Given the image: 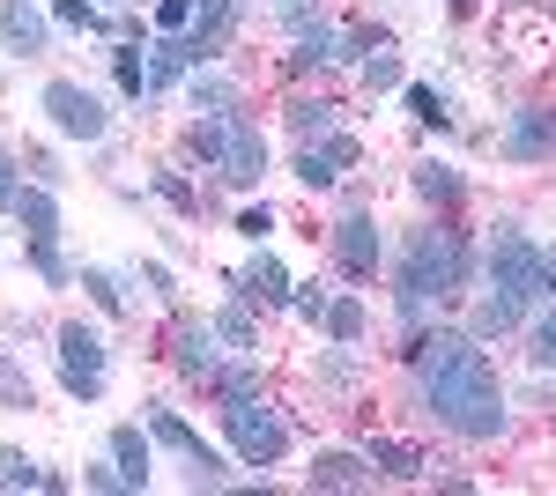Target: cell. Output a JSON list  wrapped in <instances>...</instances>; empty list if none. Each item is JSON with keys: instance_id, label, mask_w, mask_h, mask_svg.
<instances>
[{"instance_id": "1", "label": "cell", "mask_w": 556, "mask_h": 496, "mask_svg": "<svg viewBox=\"0 0 556 496\" xmlns=\"http://www.w3.org/2000/svg\"><path fill=\"white\" fill-rule=\"evenodd\" d=\"M408 371H416V400H424L430 422H445L453 437H468V445H490V437H505V385H497V364H490V348L475 341V333H416L408 341Z\"/></svg>"}, {"instance_id": "2", "label": "cell", "mask_w": 556, "mask_h": 496, "mask_svg": "<svg viewBox=\"0 0 556 496\" xmlns=\"http://www.w3.org/2000/svg\"><path fill=\"white\" fill-rule=\"evenodd\" d=\"M475 275L468 259V238L460 230H445V222H424V230H408V245L393 259V304H401V327L424 333V311L438 296H460Z\"/></svg>"}, {"instance_id": "3", "label": "cell", "mask_w": 556, "mask_h": 496, "mask_svg": "<svg viewBox=\"0 0 556 496\" xmlns=\"http://www.w3.org/2000/svg\"><path fill=\"white\" fill-rule=\"evenodd\" d=\"M482 275H490V296H505L519 319L549 296V252L534 245L519 222H497L490 245H482Z\"/></svg>"}, {"instance_id": "4", "label": "cell", "mask_w": 556, "mask_h": 496, "mask_svg": "<svg viewBox=\"0 0 556 496\" xmlns=\"http://www.w3.org/2000/svg\"><path fill=\"white\" fill-rule=\"evenodd\" d=\"M186 149H193L223 186H253L260 170H267V133H260L245 112H208V119H193Z\"/></svg>"}, {"instance_id": "5", "label": "cell", "mask_w": 556, "mask_h": 496, "mask_svg": "<svg viewBox=\"0 0 556 496\" xmlns=\"http://www.w3.org/2000/svg\"><path fill=\"white\" fill-rule=\"evenodd\" d=\"M223 437H230L238 467H275V459H282V445H290L282 415L267 408L260 393H245V400H223Z\"/></svg>"}, {"instance_id": "6", "label": "cell", "mask_w": 556, "mask_h": 496, "mask_svg": "<svg viewBox=\"0 0 556 496\" xmlns=\"http://www.w3.org/2000/svg\"><path fill=\"white\" fill-rule=\"evenodd\" d=\"M45 119H52V133H67V141H104V133H112L104 97L83 89V82H67V75L45 82Z\"/></svg>"}, {"instance_id": "7", "label": "cell", "mask_w": 556, "mask_h": 496, "mask_svg": "<svg viewBox=\"0 0 556 496\" xmlns=\"http://www.w3.org/2000/svg\"><path fill=\"white\" fill-rule=\"evenodd\" d=\"M149 437H156V445H172V453L186 459V467H193V489H223V482H230L223 453H215V445L201 437V430H193V422H186V415H172V408H149Z\"/></svg>"}, {"instance_id": "8", "label": "cell", "mask_w": 556, "mask_h": 496, "mask_svg": "<svg viewBox=\"0 0 556 496\" xmlns=\"http://www.w3.org/2000/svg\"><path fill=\"white\" fill-rule=\"evenodd\" d=\"M104 371H112L104 333L83 327V319H67V327H60V385H67L75 400H97V393H104Z\"/></svg>"}, {"instance_id": "9", "label": "cell", "mask_w": 556, "mask_h": 496, "mask_svg": "<svg viewBox=\"0 0 556 496\" xmlns=\"http://www.w3.org/2000/svg\"><path fill=\"white\" fill-rule=\"evenodd\" d=\"M379 259H386L379 222H371L364 207H349L342 222H334V267H342L349 282H371V275H379Z\"/></svg>"}, {"instance_id": "10", "label": "cell", "mask_w": 556, "mask_h": 496, "mask_svg": "<svg viewBox=\"0 0 556 496\" xmlns=\"http://www.w3.org/2000/svg\"><path fill=\"white\" fill-rule=\"evenodd\" d=\"M356 156H364V149H356V133H342V126H334V133H312V141H298V178L319 193V186H334Z\"/></svg>"}, {"instance_id": "11", "label": "cell", "mask_w": 556, "mask_h": 496, "mask_svg": "<svg viewBox=\"0 0 556 496\" xmlns=\"http://www.w3.org/2000/svg\"><path fill=\"white\" fill-rule=\"evenodd\" d=\"M497 149H505L513 164H549V156H556V112H549V104L513 112V126L497 133Z\"/></svg>"}, {"instance_id": "12", "label": "cell", "mask_w": 556, "mask_h": 496, "mask_svg": "<svg viewBox=\"0 0 556 496\" xmlns=\"http://www.w3.org/2000/svg\"><path fill=\"white\" fill-rule=\"evenodd\" d=\"M238 38V0H193V23H186V44H193V60L215 67L223 52Z\"/></svg>"}, {"instance_id": "13", "label": "cell", "mask_w": 556, "mask_h": 496, "mask_svg": "<svg viewBox=\"0 0 556 496\" xmlns=\"http://www.w3.org/2000/svg\"><path fill=\"white\" fill-rule=\"evenodd\" d=\"M215 341H223V333H215V319H178V327H172V364H178L186 378H201V385H208Z\"/></svg>"}, {"instance_id": "14", "label": "cell", "mask_w": 556, "mask_h": 496, "mask_svg": "<svg viewBox=\"0 0 556 496\" xmlns=\"http://www.w3.org/2000/svg\"><path fill=\"white\" fill-rule=\"evenodd\" d=\"M45 44H52V30H45L38 8H30V0H0V52L30 60V52H45Z\"/></svg>"}, {"instance_id": "15", "label": "cell", "mask_w": 556, "mask_h": 496, "mask_svg": "<svg viewBox=\"0 0 556 496\" xmlns=\"http://www.w3.org/2000/svg\"><path fill=\"white\" fill-rule=\"evenodd\" d=\"M386 474L371 467V453H319L312 459V489H379Z\"/></svg>"}, {"instance_id": "16", "label": "cell", "mask_w": 556, "mask_h": 496, "mask_svg": "<svg viewBox=\"0 0 556 496\" xmlns=\"http://www.w3.org/2000/svg\"><path fill=\"white\" fill-rule=\"evenodd\" d=\"M334 60H356V52H349V38L334 30V23H304L298 44H290V67H298V75H312V67H334Z\"/></svg>"}, {"instance_id": "17", "label": "cell", "mask_w": 556, "mask_h": 496, "mask_svg": "<svg viewBox=\"0 0 556 496\" xmlns=\"http://www.w3.org/2000/svg\"><path fill=\"white\" fill-rule=\"evenodd\" d=\"M193 67H201V60H193V44L178 38V30H164V38L149 44V97H164L172 82H186Z\"/></svg>"}, {"instance_id": "18", "label": "cell", "mask_w": 556, "mask_h": 496, "mask_svg": "<svg viewBox=\"0 0 556 496\" xmlns=\"http://www.w3.org/2000/svg\"><path fill=\"white\" fill-rule=\"evenodd\" d=\"M15 222H23L30 245H38V238H60V201H52V186H23V193H15Z\"/></svg>"}, {"instance_id": "19", "label": "cell", "mask_w": 556, "mask_h": 496, "mask_svg": "<svg viewBox=\"0 0 556 496\" xmlns=\"http://www.w3.org/2000/svg\"><path fill=\"white\" fill-rule=\"evenodd\" d=\"M238 290L253 296V304H290V296H298V282L282 275V259H275V252H260L253 267H245V282H238Z\"/></svg>"}, {"instance_id": "20", "label": "cell", "mask_w": 556, "mask_h": 496, "mask_svg": "<svg viewBox=\"0 0 556 496\" xmlns=\"http://www.w3.org/2000/svg\"><path fill=\"white\" fill-rule=\"evenodd\" d=\"M149 445H156V437H141L134 422H119V430H112V459H119L127 489H149Z\"/></svg>"}, {"instance_id": "21", "label": "cell", "mask_w": 556, "mask_h": 496, "mask_svg": "<svg viewBox=\"0 0 556 496\" xmlns=\"http://www.w3.org/2000/svg\"><path fill=\"white\" fill-rule=\"evenodd\" d=\"M371 467H379L386 482H424V453L401 445V437H371Z\"/></svg>"}, {"instance_id": "22", "label": "cell", "mask_w": 556, "mask_h": 496, "mask_svg": "<svg viewBox=\"0 0 556 496\" xmlns=\"http://www.w3.org/2000/svg\"><path fill=\"white\" fill-rule=\"evenodd\" d=\"M186 97H193V112L208 119V112H238V89L223 82V75H208V67H193L186 75Z\"/></svg>"}, {"instance_id": "23", "label": "cell", "mask_w": 556, "mask_h": 496, "mask_svg": "<svg viewBox=\"0 0 556 496\" xmlns=\"http://www.w3.org/2000/svg\"><path fill=\"white\" fill-rule=\"evenodd\" d=\"M416 193H424V201H438V207H460L468 178H460L453 164H416Z\"/></svg>"}, {"instance_id": "24", "label": "cell", "mask_w": 556, "mask_h": 496, "mask_svg": "<svg viewBox=\"0 0 556 496\" xmlns=\"http://www.w3.org/2000/svg\"><path fill=\"white\" fill-rule=\"evenodd\" d=\"M215 333H223L230 348H260V333H253V296H245V290H238L230 304H223V311H215Z\"/></svg>"}, {"instance_id": "25", "label": "cell", "mask_w": 556, "mask_h": 496, "mask_svg": "<svg viewBox=\"0 0 556 496\" xmlns=\"http://www.w3.org/2000/svg\"><path fill=\"white\" fill-rule=\"evenodd\" d=\"M364 89L379 97V89H408V75H401V52H393V38L371 44V60H364Z\"/></svg>"}, {"instance_id": "26", "label": "cell", "mask_w": 556, "mask_h": 496, "mask_svg": "<svg viewBox=\"0 0 556 496\" xmlns=\"http://www.w3.org/2000/svg\"><path fill=\"white\" fill-rule=\"evenodd\" d=\"M327 341H334V348H356V341H364V304H356V296H334V304H327Z\"/></svg>"}, {"instance_id": "27", "label": "cell", "mask_w": 556, "mask_h": 496, "mask_svg": "<svg viewBox=\"0 0 556 496\" xmlns=\"http://www.w3.org/2000/svg\"><path fill=\"white\" fill-rule=\"evenodd\" d=\"M290 126H298V141H312V133H334V104H327V97H298V104H290Z\"/></svg>"}, {"instance_id": "28", "label": "cell", "mask_w": 556, "mask_h": 496, "mask_svg": "<svg viewBox=\"0 0 556 496\" xmlns=\"http://www.w3.org/2000/svg\"><path fill=\"white\" fill-rule=\"evenodd\" d=\"M0 408H38V385L23 364H8V348H0Z\"/></svg>"}, {"instance_id": "29", "label": "cell", "mask_w": 556, "mask_h": 496, "mask_svg": "<svg viewBox=\"0 0 556 496\" xmlns=\"http://www.w3.org/2000/svg\"><path fill=\"white\" fill-rule=\"evenodd\" d=\"M519 327V311H513V304H505V296H482V304H475V341H490V333H513Z\"/></svg>"}, {"instance_id": "30", "label": "cell", "mask_w": 556, "mask_h": 496, "mask_svg": "<svg viewBox=\"0 0 556 496\" xmlns=\"http://www.w3.org/2000/svg\"><path fill=\"white\" fill-rule=\"evenodd\" d=\"M112 75H119V89H127V97H149V52L119 44V52H112Z\"/></svg>"}, {"instance_id": "31", "label": "cell", "mask_w": 556, "mask_h": 496, "mask_svg": "<svg viewBox=\"0 0 556 496\" xmlns=\"http://www.w3.org/2000/svg\"><path fill=\"white\" fill-rule=\"evenodd\" d=\"M0 489H45V467H38V459H23V453H8V445H0Z\"/></svg>"}, {"instance_id": "32", "label": "cell", "mask_w": 556, "mask_h": 496, "mask_svg": "<svg viewBox=\"0 0 556 496\" xmlns=\"http://www.w3.org/2000/svg\"><path fill=\"white\" fill-rule=\"evenodd\" d=\"M83 290L104 304V311H127V290H119V275L112 267H83Z\"/></svg>"}, {"instance_id": "33", "label": "cell", "mask_w": 556, "mask_h": 496, "mask_svg": "<svg viewBox=\"0 0 556 496\" xmlns=\"http://www.w3.org/2000/svg\"><path fill=\"white\" fill-rule=\"evenodd\" d=\"M527 356H534V371H556V311H542V319H534V333H527Z\"/></svg>"}, {"instance_id": "34", "label": "cell", "mask_w": 556, "mask_h": 496, "mask_svg": "<svg viewBox=\"0 0 556 496\" xmlns=\"http://www.w3.org/2000/svg\"><path fill=\"white\" fill-rule=\"evenodd\" d=\"M408 112H416L424 126H445V119H453V112H445V97H438L430 82H408Z\"/></svg>"}, {"instance_id": "35", "label": "cell", "mask_w": 556, "mask_h": 496, "mask_svg": "<svg viewBox=\"0 0 556 496\" xmlns=\"http://www.w3.org/2000/svg\"><path fill=\"white\" fill-rule=\"evenodd\" d=\"M327 304H334V296H327V282H298V296H290V311H298V319H312V327L327 319Z\"/></svg>"}, {"instance_id": "36", "label": "cell", "mask_w": 556, "mask_h": 496, "mask_svg": "<svg viewBox=\"0 0 556 496\" xmlns=\"http://www.w3.org/2000/svg\"><path fill=\"white\" fill-rule=\"evenodd\" d=\"M156 193H164V201H172L178 215H201V201H193V186H186L178 170H156Z\"/></svg>"}, {"instance_id": "37", "label": "cell", "mask_w": 556, "mask_h": 496, "mask_svg": "<svg viewBox=\"0 0 556 496\" xmlns=\"http://www.w3.org/2000/svg\"><path fill=\"white\" fill-rule=\"evenodd\" d=\"M30 259H38V275L52 282V290L67 282V259H60V238H38V245H30Z\"/></svg>"}, {"instance_id": "38", "label": "cell", "mask_w": 556, "mask_h": 496, "mask_svg": "<svg viewBox=\"0 0 556 496\" xmlns=\"http://www.w3.org/2000/svg\"><path fill=\"white\" fill-rule=\"evenodd\" d=\"M52 15H60L67 30H104V15H97L89 0H52Z\"/></svg>"}, {"instance_id": "39", "label": "cell", "mask_w": 556, "mask_h": 496, "mask_svg": "<svg viewBox=\"0 0 556 496\" xmlns=\"http://www.w3.org/2000/svg\"><path fill=\"white\" fill-rule=\"evenodd\" d=\"M186 23H193V0H156V30H178L186 38Z\"/></svg>"}, {"instance_id": "40", "label": "cell", "mask_w": 556, "mask_h": 496, "mask_svg": "<svg viewBox=\"0 0 556 496\" xmlns=\"http://www.w3.org/2000/svg\"><path fill=\"white\" fill-rule=\"evenodd\" d=\"M238 230H245L253 245H267V238H275V215H267V207H238Z\"/></svg>"}, {"instance_id": "41", "label": "cell", "mask_w": 556, "mask_h": 496, "mask_svg": "<svg viewBox=\"0 0 556 496\" xmlns=\"http://www.w3.org/2000/svg\"><path fill=\"white\" fill-rule=\"evenodd\" d=\"M15 193H23V186H15V156L0 149V215H15Z\"/></svg>"}, {"instance_id": "42", "label": "cell", "mask_w": 556, "mask_h": 496, "mask_svg": "<svg viewBox=\"0 0 556 496\" xmlns=\"http://www.w3.org/2000/svg\"><path fill=\"white\" fill-rule=\"evenodd\" d=\"M134 282H141L149 296H172V275H164V267H134Z\"/></svg>"}, {"instance_id": "43", "label": "cell", "mask_w": 556, "mask_h": 496, "mask_svg": "<svg viewBox=\"0 0 556 496\" xmlns=\"http://www.w3.org/2000/svg\"><path fill=\"white\" fill-rule=\"evenodd\" d=\"M275 15H282L290 30H304V23H312V0H275Z\"/></svg>"}, {"instance_id": "44", "label": "cell", "mask_w": 556, "mask_h": 496, "mask_svg": "<svg viewBox=\"0 0 556 496\" xmlns=\"http://www.w3.org/2000/svg\"><path fill=\"white\" fill-rule=\"evenodd\" d=\"M89 489H127V474H119V459H112V467H89Z\"/></svg>"}, {"instance_id": "45", "label": "cell", "mask_w": 556, "mask_h": 496, "mask_svg": "<svg viewBox=\"0 0 556 496\" xmlns=\"http://www.w3.org/2000/svg\"><path fill=\"white\" fill-rule=\"evenodd\" d=\"M549 296H556V252H549Z\"/></svg>"}]
</instances>
